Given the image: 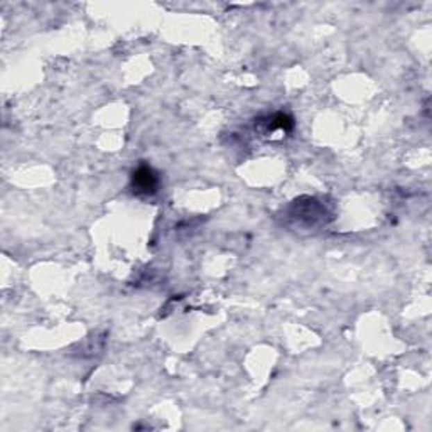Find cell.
Masks as SVG:
<instances>
[{
    "instance_id": "obj_1",
    "label": "cell",
    "mask_w": 432,
    "mask_h": 432,
    "mask_svg": "<svg viewBox=\"0 0 432 432\" xmlns=\"http://www.w3.org/2000/svg\"><path fill=\"white\" fill-rule=\"evenodd\" d=\"M132 184L137 194H154L159 186V179L151 167L142 166L133 172Z\"/></svg>"
}]
</instances>
